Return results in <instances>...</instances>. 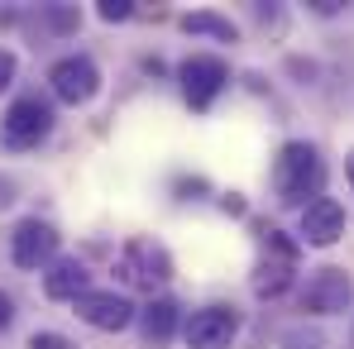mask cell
<instances>
[{"instance_id":"obj_1","label":"cell","mask_w":354,"mask_h":349,"mask_svg":"<svg viewBox=\"0 0 354 349\" xmlns=\"http://www.w3.org/2000/svg\"><path fill=\"white\" fill-rule=\"evenodd\" d=\"M273 191H278L283 206H297V211L321 201L326 196V158H321V149L306 144V139H288L278 149V158H273Z\"/></svg>"},{"instance_id":"obj_2","label":"cell","mask_w":354,"mask_h":349,"mask_svg":"<svg viewBox=\"0 0 354 349\" xmlns=\"http://www.w3.org/2000/svg\"><path fill=\"white\" fill-rule=\"evenodd\" d=\"M53 124H58V115H53V106L34 91V96H19V101H10V111L0 115V144L5 149H39L48 134H53Z\"/></svg>"},{"instance_id":"obj_3","label":"cell","mask_w":354,"mask_h":349,"mask_svg":"<svg viewBox=\"0 0 354 349\" xmlns=\"http://www.w3.org/2000/svg\"><path fill=\"white\" fill-rule=\"evenodd\" d=\"M48 91L58 96L62 106H91L101 91V67L86 53H67L48 67Z\"/></svg>"},{"instance_id":"obj_4","label":"cell","mask_w":354,"mask_h":349,"mask_svg":"<svg viewBox=\"0 0 354 349\" xmlns=\"http://www.w3.org/2000/svg\"><path fill=\"white\" fill-rule=\"evenodd\" d=\"M350 306H354V278L345 268L326 263V268H316V273L306 278V287H301V311H311V316H345Z\"/></svg>"},{"instance_id":"obj_5","label":"cell","mask_w":354,"mask_h":349,"mask_svg":"<svg viewBox=\"0 0 354 349\" xmlns=\"http://www.w3.org/2000/svg\"><path fill=\"white\" fill-rule=\"evenodd\" d=\"M177 82H182V96L192 111H206L225 86H230V67L225 58H211V53H192V58L177 67Z\"/></svg>"},{"instance_id":"obj_6","label":"cell","mask_w":354,"mask_h":349,"mask_svg":"<svg viewBox=\"0 0 354 349\" xmlns=\"http://www.w3.org/2000/svg\"><path fill=\"white\" fill-rule=\"evenodd\" d=\"M10 258H15V268H24V273L53 268V263H58V230H53L48 220H39V216L19 220L15 234H10Z\"/></svg>"},{"instance_id":"obj_7","label":"cell","mask_w":354,"mask_h":349,"mask_svg":"<svg viewBox=\"0 0 354 349\" xmlns=\"http://www.w3.org/2000/svg\"><path fill=\"white\" fill-rule=\"evenodd\" d=\"M239 335L235 306H201L182 321V345L187 349H230Z\"/></svg>"},{"instance_id":"obj_8","label":"cell","mask_w":354,"mask_h":349,"mask_svg":"<svg viewBox=\"0 0 354 349\" xmlns=\"http://www.w3.org/2000/svg\"><path fill=\"white\" fill-rule=\"evenodd\" d=\"M72 306H77V316H82L91 330H106V335L129 330V326L139 321V306H134L124 292H115V287H111V292H96V287H91L86 296H77Z\"/></svg>"},{"instance_id":"obj_9","label":"cell","mask_w":354,"mask_h":349,"mask_svg":"<svg viewBox=\"0 0 354 349\" xmlns=\"http://www.w3.org/2000/svg\"><path fill=\"white\" fill-rule=\"evenodd\" d=\"M120 273L134 283V287H163L168 278H173V258H168V249L163 244H153V239H134V244H124V254H120Z\"/></svg>"},{"instance_id":"obj_10","label":"cell","mask_w":354,"mask_h":349,"mask_svg":"<svg viewBox=\"0 0 354 349\" xmlns=\"http://www.w3.org/2000/svg\"><path fill=\"white\" fill-rule=\"evenodd\" d=\"M301 244H311V249H330V244H340L345 239V206L335 201V196H321V201H311L306 211H301Z\"/></svg>"},{"instance_id":"obj_11","label":"cell","mask_w":354,"mask_h":349,"mask_svg":"<svg viewBox=\"0 0 354 349\" xmlns=\"http://www.w3.org/2000/svg\"><path fill=\"white\" fill-rule=\"evenodd\" d=\"M44 292H48L53 301H77V296H86V292H91L86 263H82V258H58V263L44 273Z\"/></svg>"},{"instance_id":"obj_12","label":"cell","mask_w":354,"mask_h":349,"mask_svg":"<svg viewBox=\"0 0 354 349\" xmlns=\"http://www.w3.org/2000/svg\"><path fill=\"white\" fill-rule=\"evenodd\" d=\"M292 258H278V254H263L254 263V296H283L292 287Z\"/></svg>"},{"instance_id":"obj_13","label":"cell","mask_w":354,"mask_h":349,"mask_svg":"<svg viewBox=\"0 0 354 349\" xmlns=\"http://www.w3.org/2000/svg\"><path fill=\"white\" fill-rule=\"evenodd\" d=\"M139 330H144L149 345H168L173 330H177V306L168 301V296H153V301L139 311Z\"/></svg>"},{"instance_id":"obj_14","label":"cell","mask_w":354,"mask_h":349,"mask_svg":"<svg viewBox=\"0 0 354 349\" xmlns=\"http://www.w3.org/2000/svg\"><path fill=\"white\" fill-rule=\"evenodd\" d=\"M182 29H187V34H201V39H221V44H235V39H239L235 19H225V15H216V10L182 15Z\"/></svg>"},{"instance_id":"obj_15","label":"cell","mask_w":354,"mask_h":349,"mask_svg":"<svg viewBox=\"0 0 354 349\" xmlns=\"http://www.w3.org/2000/svg\"><path fill=\"white\" fill-rule=\"evenodd\" d=\"M44 19H48V24H53L58 34H72V29L82 24V15H77L72 5H48V10H44Z\"/></svg>"},{"instance_id":"obj_16","label":"cell","mask_w":354,"mask_h":349,"mask_svg":"<svg viewBox=\"0 0 354 349\" xmlns=\"http://www.w3.org/2000/svg\"><path fill=\"white\" fill-rule=\"evenodd\" d=\"M106 24H124L129 15H134V0H101V10H96Z\"/></svg>"},{"instance_id":"obj_17","label":"cell","mask_w":354,"mask_h":349,"mask_svg":"<svg viewBox=\"0 0 354 349\" xmlns=\"http://www.w3.org/2000/svg\"><path fill=\"white\" fill-rule=\"evenodd\" d=\"M29 349H77L67 335H58V330H34L29 335Z\"/></svg>"},{"instance_id":"obj_18","label":"cell","mask_w":354,"mask_h":349,"mask_svg":"<svg viewBox=\"0 0 354 349\" xmlns=\"http://www.w3.org/2000/svg\"><path fill=\"white\" fill-rule=\"evenodd\" d=\"M326 340L316 335V330H288L283 335V349H321Z\"/></svg>"},{"instance_id":"obj_19","label":"cell","mask_w":354,"mask_h":349,"mask_svg":"<svg viewBox=\"0 0 354 349\" xmlns=\"http://www.w3.org/2000/svg\"><path fill=\"white\" fill-rule=\"evenodd\" d=\"M15 72H19V58H15L10 48H0V96L15 86Z\"/></svg>"},{"instance_id":"obj_20","label":"cell","mask_w":354,"mask_h":349,"mask_svg":"<svg viewBox=\"0 0 354 349\" xmlns=\"http://www.w3.org/2000/svg\"><path fill=\"white\" fill-rule=\"evenodd\" d=\"M311 10H316V15H340L345 0H311Z\"/></svg>"},{"instance_id":"obj_21","label":"cell","mask_w":354,"mask_h":349,"mask_svg":"<svg viewBox=\"0 0 354 349\" xmlns=\"http://www.w3.org/2000/svg\"><path fill=\"white\" fill-rule=\"evenodd\" d=\"M15 321V301H10V292H0V330Z\"/></svg>"},{"instance_id":"obj_22","label":"cell","mask_w":354,"mask_h":349,"mask_svg":"<svg viewBox=\"0 0 354 349\" xmlns=\"http://www.w3.org/2000/svg\"><path fill=\"white\" fill-rule=\"evenodd\" d=\"M10 191H15V187H10V182H0V206H10V201H15Z\"/></svg>"},{"instance_id":"obj_23","label":"cell","mask_w":354,"mask_h":349,"mask_svg":"<svg viewBox=\"0 0 354 349\" xmlns=\"http://www.w3.org/2000/svg\"><path fill=\"white\" fill-rule=\"evenodd\" d=\"M345 177H350V187H354V149H350V158H345Z\"/></svg>"},{"instance_id":"obj_24","label":"cell","mask_w":354,"mask_h":349,"mask_svg":"<svg viewBox=\"0 0 354 349\" xmlns=\"http://www.w3.org/2000/svg\"><path fill=\"white\" fill-rule=\"evenodd\" d=\"M350 340H354V335H350Z\"/></svg>"}]
</instances>
